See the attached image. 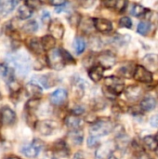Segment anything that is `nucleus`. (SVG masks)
<instances>
[{"mask_svg": "<svg viewBox=\"0 0 158 159\" xmlns=\"http://www.w3.org/2000/svg\"><path fill=\"white\" fill-rule=\"evenodd\" d=\"M125 89L124 82L116 76H110L105 79L103 92L108 98H115Z\"/></svg>", "mask_w": 158, "mask_h": 159, "instance_id": "nucleus-1", "label": "nucleus"}, {"mask_svg": "<svg viewBox=\"0 0 158 159\" xmlns=\"http://www.w3.org/2000/svg\"><path fill=\"white\" fill-rule=\"evenodd\" d=\"M114 130V123L109 118L98 119L94 124L91 125L89 132L90 136L100 138L108 135Z\"/></svg>", "mask_w": 158, "mask_h": 159, "instance_id": "nucleus-2", "label": "nucleus"}, {"mask_svg": "<svg viewBox=\"0 0 158 159\" xmlns=\"http://www.w3.org/2000/svg\"><path fill=\"white\" fill-rule=\"evenodd\" d=\"M8 61L13 66V68L16 69V71L21 75H25L30 70L31 61L27 55L24 54L11 55V57L8 58Z\"/></svg>", "mask_w": 158, "mask_h": 159, "instance_id": "nucleus-3", "label": "nucleus"}, {"mask_svg": "<svg viewBox=\"0 0 158 159\" xmlns=\"http://www.w3.org/2000/svg\"><path fill=\"white\" fill-rule=\"evenodd\" d=\"M47 63H48L49 67L54 70H57V71L61 70L64 67V65L66 64L61 49H58V48H54V49L50 50L47 53Z\"/></svg>", "mask_w": 158, "mask_h": 159, "instance_id": "nucleus-4", "label": "nucleus"}, {"mask_svg": "<svg viewBox=\"0 0 158 159\" xmlns=\"http://www.w3.org/2000/svg\"><path fill=\"white\" fill-rule=\"evenodd\" d=\"M59 128H60V126H59L57 121L49 120V119L41 120V121H38L35 124L36 131L39 134L43 135V136H49V135H51L56 130H58Z\"/></svg>", "mask_w": 158, "mask_h": 159, "instance_id": "nucleus-5", "label": "nucleus"}, {"mask_svg": "<svg viewBox=\"0 0 158 159\" xmlns=\"http://www.w3.org/2000/svg\"><path fill=\"white\" fill-rule=\"evenodd\" d=\"M42 147L43 143L40 140H34L32 143L23 146L21 148V153L29 158H34L38 156Z\"/></svg>", "mask_w": 158, "mask_h": 159, "instance_id": "nucleus-6", "label": "nucleus"}, {"mask_svg": "<svg viewBox=\"0 0 158 159\" xmlns=\"http://www.w3.org/2000/svg\"><path fill=\"white\" fill-rule=\"evenodd\" d=\"M97 59H98L99 65H101L102 67H103L105 69H109V68L113 67L116 63L115 55L113 52L109 51V50L100 53L98 55Z\"/></svg>", "mask_w": 158, "mask_h": 159, "instance_id": "nucleus-7", "label": "nucleus"}, {"mask_svg": "<svg viewBox=\"0 0 158 159\" xmlns=\"http://www.w3.org/2000/svg\"><path fill=\"white\" fill-rule=\"evenodd\" d=\"M133 77L135 78V80L142 82V83H146V84L151 83L153 81L152 73L142 65H137L136 66Z\"/></svg>", "mask_w": 158, "mask_h": 159, "instance_id": "nucleus-8", "label": "nucleus"}, {"mask_svg": "<svg viewBox=\"0 0 158 159\" xmlns=\"http://www.w3.org/2000/svg\"><path fill=\"white\" fill-rule=\"evenodd\" d=\"M48 31L51 36L56 39H61L64 34V26L59 20H53L48 24Z\"/></svg>", "mask_w": 158, "mask_h": 159, "instance_id": "nucleus-9", "label": "nucleus"}, {"mask_svg": "<svg viewBox=\"0 0 158 159\" xmlns=\"http://www.w3.org/2000/svg\"><path fill=\"white\" fill-rule=\"evenodd\" d=\"M34 79L41 86H43L46 89L52 88L59 81V78L53 74H47V75H40V76H36V77H34Z\"/></svg>", "mask_w": 158, "mask_h": 159, "instance_id": "nucleus-10", "label": "nucleus"}, {"mask_svg": "<svg viewBox=\"0 0 158 159\" xmlns=\"http://www.w3.org/2000/svg\"><path fill=\"white\" fill-rule=\"evenodd\" d=\"M67 91L64 89H59L49 95V101L54 105H61L67 99Z\"/></svg>", "mask_w": 158, "mask_h": 159, "instance_id": "nucleus-11", "label": "nucleus"}, {"mask_svg": "<svg viewBox=\"0 0 158 159\" xmlns=\"http://www.w3.org/2000/svg\"><path fill=\"white\" fill-rule=\"evenodd\" d=\"M114 148H115V144L109 141L103 144H102L98 149H97V152H96V157L98 159H103L105 157H109L113 151H114Z\"/></svg>", "mask_w": 158, "mask_h": 159, "instance_id": "nucleus-12", "label": "nucleus"}, {"mask_svg": "<svg viewBox=\"0 0 158 159\" xmlns=\"http://www.w3.org/2000/svg\"><path fill=\"white\" fill-rule=\"evenodd\" d=\"M2 123L6 126H11L16 122V114L9 107H5L1 112Z\"/></svg>", "mask_w": 158, "mask_h": 159, "instance_id": "nucleus-13", "label": "nucleus"}, {"mask_svg": "<svg viewBox=\"0 0 158 159\" xmlns=\"http://www.w3.org/2000/svg\"><path fill=\"white\" fill-rule=\"evenodd\" d=\"M93 21H94V27L96 28V30H98L101 33L107 34L113 30L112 22L106 19L99 18V19H95Z\"/></svg>", "mask_w": 158, "mask_h": 159, "instance_id": "nucleus-14", "label": "nucleus"}, {"mask_svg": "<svg viewBox=\"0 0 158 159\" xmlns=\"http://www.w3.org/2000/svg\"><path fill=\"white\" fill-rule=\"evenodd\" d=\"M125 94L129 101L135 102L142 97V89L139 86H129L125 89Z\"/></svg>", "mask_w": 158, "mask_h": 159, "instance_id": "nucleus-15", "label": "nucleus"}, {"mask_svg": "<svg viewBox=\"0 0 158 159\" xmlns=\"http://www.w3.org/2000/svg\"><path fill=\"white\" fill-rule=\"evenodd\" d=\"M65 125L72 130H78L83 125V120L74 115H71L65 118Z\"/></svg>", "mask_w": 158, "mask_h": 159, "instance_id": "nucleus-16", "label": "nucleus"}, {"mask_svg": "<svg viewBox=\"0 0 158 159\" xmlns=\"http://www.w3.org/2000/svg\"><path fill=\"white\" fill-rule=\"evenodd\" d=\"M103 72H104V68L102 67L101 65H96V66H93L89 73H88V76L89 78L93 81V82H99L101 81V79L102 78L103 76Z\"/></svg>", "mask_w": 158, "mask_h": 159, "instance_id": "nucleus-17", "label": "nucleus"}, {"mask_svg": "<svg viewBox=\"0 0 158 159\" xmlns=\"http://www.w3.org/2000/svg\"><path fill=\"white\" fill-rule=\"evenodd\" d=\"M68 140L72 143L74 145H80L83 142L84 139V134L83 132L78 129V130H71L68 135H67Z\"/></svg>", "mask_w": 158, "mask_h": 159, "instance_id": "nucleus-18", "label": "nucleus"}, {"mask_svg": "<svg viewBox=\"0 0 158 159\" xmlns=\"http://www.w3.org/2000/svg\"><path fill=\"white\" fill-rule=\"evenodd\" d=\"M0 76L7 80V83L11 82L13 79V72L12 69L9 68V66L5 62H0Z\"/></svg>", "mask_w": 158, "mask_h": 159, "instance_id": "nucleus-19", "label": "nucleus"}, {"mask_svg": "<svg viewBox=\"0 0 158 159\" xmlns=\"http://www.w3.org/2000/svg\"><path fill=\"white\" fill-rule=\"evenodd\" d=\"M156 106V101L155 98L153 97H145L142 102H141V108L142 111H152L153 109H155V107Z\"/></svg>", "mask_w": 158, "mask_h": 159, "instance_id": "nucleus-20", "label": "nucleus"}, {"mask_svg": "<svg viewBox=\"0 0 158 159\" xmlns=\"http://www.w3.org/2000/svg\"><path fill=\"white\" fill-rule=\"evenodd\" d=\"M33 12H34V9L29 7L27 4H24V5H21L19 9H18V15H19V18L21 19V20H26V19H29L32 15H33Z\"/></svg>", "mask_w": 158, "mask_h": 159, "instance_id": "nucleus-21", "label": "nucleus"}, {"mask_svg": "<svg viewBox=\"0 0 158 159\" xmlns=\"http://www.w3.org/2000/svg\"><path fill=\"white\" fill-rule=\"evenodd\" d=\"M28 47L30 50L35 54H41L44 51V48L41 44V40H38L37 38H32L28 43Z\"/></svg>", "mask_w": 158, "mask_h": 159, "instance_id": "nucleus-22", "label": "nucleus"}, {"mask_svg": "<svg viewBox=\"0 0 158 159\" xmlns=\"http://www.w3.org/2000/svg\"><path fill=\"white\" fill-rule=\"evenodd\" d=\"M55 43H56L55 38L51 35H45L41 38V44H42L44 50H47V51L52 50L55 46Z\"/></svg>", "mask_w": 158, "mask_h": 159, "instance_id": "nucleus-23", "label": "nucleus"}, {"mask_svg": "<svg viewBox=\"0 0 158 159\" xmlns=\"http://www.w3.org/2000/svg\"><path fill=\"white\" fill-rule=\"evenodd\" d=\"M26 91L30 96L34 97V99H38V96L41 95V93H42L41 88L37 84H34V83L28 84L26 87Z\"/></svg>", "mask_w": 158, "mask_h": 159, "instance_id": "nucleus-24", "label": "nucleus"}, {"mask_svg": "<svg viewBox=\"0 0 158 159\" xmlns=\"http://www.w3.org/2000/svg\"><path fill=\"white\" fill-rule=\"evenodd\" d=\"M145 147L149 149L150 151H156L158 148V143L156 139V137L153 136H146L142 140Z\"/></svg>", "mask_w": 158, "mask_h": 159, "instance_id": "nucleus-25", "label": "nucleus"}, {"mask_svg": "<svg viewBox=\"0 0 158 159\" xmlns=\"http://www.w3.org/2000/svg\"><path fill=\"white\" fill-rule=\"evenodd\" d=\"M18 1L8 0V1H2V15L6 16L7 14H9L14 7L18 5Z\"/></svg>", "mask_w": 158, "mask_h": 159, "instance_id": "nucleus-26", "label": "nucleus"}, {"mask_svg": "<svg viewBox=\"0 0 158 159\" xmlns=\"http://www.w3.org/2000/svg\"><path fill=\"white\" fill-rule=\"evenodd\" d=\"M74 49H75L77 54L83 53L85 48H86V42L84 40V38L81 37V36L75 37L74 42Z\"/></svg>", "mask_w": 158, "mask_h": 159, "instance_id": "nucleus-27", "label": "nucleus"}, {"mask_svg": "<svg viewBox=\"0 0 158 159\" xmlns=\"http://www.w3.org/2000/svg\"><path fill=\"white\" fill-rule=\"evenodd\" d=\"M38 29V23L35 20H30L22 26V30L27 34H33Z\"/></svg>", "mask_w": 158, "mask_h": 159, "instance_id": "nucleus-28", "label": "nucleus"}, {"mask_svg": "<svg viewBox=\"0 0 158 159\" xmlns=\"http://www.w3.org/2000/svg\"><path fill=\"white\" fill-rule=\"evenodd\" d=\"M146 11H147V9L143 6H142L140 4H134L130 9V14L135 17H140V16L143 15Z\"/></svg>", "mask_w": 158, "mask_h": 159, "instance_id": "nucleus-29", "label": "nucleus"}, {"mask_svg": "<svg viewBox=\"0 0 158 159\" xmlns=\"http://www.w3.org/2000/svg\"><path fill=\"white\" fill-rule=\"evenodd\" d=\"M135 72V67L132 66H123L122 68H120L118 70V73L120 74V75L126 77V78H130Z\"/></svg>", "mask_w": 158, "mask_h": 159, "instance_id": "nucleus-30", "label": "nucleus"}, {"mask_svg": "<svg viewBox=\"0 0 158 159\" xmlns=\"http://www.w3.org/2000/svg\"><path fill=\"white\" fill-rule=\"evenodd\" d=\"M85 81H82L81 79L78 78V81H74V91H75V94L79 96V98L84 95V83Z\"/></svg>", "mask_w": 158, "mask_h": 159, "instance_id": "nucleus-31", "label": "nucleus"}, {"mask_svg": "<svg viewBox=\"0 0 158 159\" xmlns=\"http://www.w3.org/2000/svg\"><path fill=\"white\" fill-rule=\"evenodd\" d=\"M81 23H82V31H84L85 33L90 32L94 26V21L92 22V20L89 18H84L83 20H81Z\"/></svg>", "mask_w": 158, "mask_h": 159, "instance_id": "nucleus-32", "label": "nucleus"}, {"mask_svg": "<svg viewBox=\"0 0 158 159\" xmlns=\"http://www.w3.org/2000/svg\"><path fill=\"white\" fill-rule=\"evenodd\" d=\"M151 28V24L150 22H147V21H142L139 25H138V28H137V32L142 34V35H145L149 30Z\"/></svg>", "mask_w": 158, "mask_h": 159, "instance_id": "nucleus-33", "label": "nucleus"}, {"mask_svg": "<svg viewBox=\"0 0 158 159\" xmlns=\"http://www.w3.org/2000/svg\"><path fill=\"white\" fill-rule=\"evenodd\" d=\"M81 20H82V18H81V16L78 13H74V14L70 15V17H69L70 24L73 27H76L81 22Z\"/></svg>", "mask_w": 158, "mask_h": 159, "instance_id": "nucleus-34", "label": "nucleus"}, {"mask_svg": "<svg viewBox=\"0 0 158 159\" xmlns=\"http://www.w3.org/2000/svg\"><path fill=\"white\" fill-rule=\"evenodd\" d=\"M144 62L147 64V65H156V63H158V56L156 55H154V54H151V55H147L144 59H143Z\"/></svg>", "mask_w": 158, "mask_h": 159, "instance_id": "nucleus-35", "label": "nucleus"}, {"mask_svg": "<svg viewBox=\"0 0 158 159\" xmlns=\"http://www.w3.org/2000/svg\"><path fill=\"white\" fill-rule=\"evenodd\" d=\"M119 26L124 28H131L132 21L129 17H123L119 20Z\"/></svg>", "mask_w": 158, "mask_h": 159, "instance_id": "nucleus-36", "label": "nucleus"}, {"mask_svg": "<svg viewBox=\"0 0 158 159\" xmlns=\"http://www.w3.org/2000/svg\"><path fill=\"white\" fill-rule=\"evenodd\" d=\"M61 54L63 56V59H64L65 63H74V60L73 56L68 51H66L63 48H61Z\"/></svg>", "mask_w": 158, "mask_h": 159, "instance_id": "nucleus-37", "label": "nucleus"}, {"mask_svg": "<svg viewBox=\"0 0 158 159\" xmlns=\"http://www.w3.org/2000/svg\"><path fill=\"white\" fill-rule=\"evenodd\" d=\"M39 102H40L39 99H34V98H33V99H31V100L27 102V108H28L29 110L36 109V108L38 107V105H39Z\"/></svg>", "mask_w": 158, "mask_h": 159, "instance_id": "nucleus-38", "label": "nucleus"}, {"mask_svg": "<svg viewBox=\"0 0 158 159\" xmlns=\"http://www.w3.org/2000/svg\"><path fill=\"white\" fill-rule=\"evenodd\" d=\"M127 37L129 38V35H118V36H115L114 37V42L115 44H117L118 46L120 45H123L127 42V40H129V39H127Z\"/></svg>", "mask_w": 158, "mask_h": 159, "instance_id": "nucleus-39", "label": "nucleus"}, {"mask_svg": "<svg viewBox=\"0 0 158 159\" xmlns=\"http://www.w3.org/2000/svg\"><path fill=\"white\" fill-rule=\"evenodd\" d=\"M127 2L126 1H116V4H115V8L118 11V12H123L125 9H126V7H127Z\"/></svg>", "mask_w": 158, "mask_h": 159, "instance_id": "nucleus-40", "label": "nucleus"}, {"mask_svg": "<svg viewBox=\"0 0 158 159\" xmlns=\"http://www.w3.org/2000/svg\"><path fill=\"white\" fill-rule=\"evenodd\" d=\"M97 142H98V138L93 137V136H89L88 139V147H94L97 145V143H98Z\"/></svg>", "mask_w": 158, "mask_h": 159, "instance_id": "nucleus-41", "label": "nucleus"}, {"mask_svg": "<svg viewBox=\"0 0 158 159\" xmlns=\"http://www.w3.org/2000/svg\"><path fill=\"white\" fill-rule=\"evenodd\" d=\"M84 111H85V109H84V107H82V106H75V107H74L73 108V110H72V112H73V114L74 115V116H79V115H81V114H83L84 113Z\"/></svg>", "mask_w": 158, "mask_h": 159, "instance_id": "nucleus-42", "label": "nucleus"}, {"mask_svg": "<svg viewBox=\"0 0 158 159\" xmlns=\"http://www.w3.org/2000/svg\"><path fill=\"white\" fill-rule=\"evenodd\" d=\"M150 125L153 128H157L158 127V115H156L151 117L150 119Z\"/></svg>", "mask_w": 158, "mask_h": 159, "instance_id": "nucleus-43", "label": "nucleus"}, {"mask_svg": "<svg viewBox=\"0 0 158 159\" xmlns=\"http://www.w3.org/2000/svg\"><path fill=\"white\" fill-rule=\"evenodd\" d=\"M65 4H66V2L64 0H57V1H51L50 2V5H53V6H55L57 7H61V6H63Z\"/></svg>", "mask_w": 158, "mask_h": 159, "instance_id": "nucleus-44", "label": "nucleus"}, {"mask_svg": "<svg viewBox=\"0 0 158 159\" xmlns=\"http://www.w3.org/2000/svg\"><path fill=\"white\" fill-rule=\"evenodd\" d=\"M41 19H42V20H43L44 22H47V21L49 20V19H50L49 13H48L47 11H43V14H42V16H41Z\"/></svg>", "mask_w": 158, "mask_h": 159, "instance_id": "nucleus-45", "label": "nucleus"}, {"mask_svg": "<svg viewBox=\"0 0 158 159\" xmlns=\"http://www.w3.org/2000/svg\"><path fill=\"white\" fill-rule=\"evenodd\" d=\"M25 4H27L29 7H31L32 8H34V7H39V5L41 4L40 2H37V1H33V2H26Z\"/></svg>", "mask_w": 158, "mask_h": 159, "instance_id": "nucleus-46", "label": "nucleus"}, {"mask_svg": "<svg viewBox=\"0 0 158 159\" xmlns=\"http://www.w3.org/2000/svg\"><path fill=\"white\" fill-rule=\"evenodd\" d=\"M103 4L107 7H115V4H116V1H105Z\"/></svg>", "mask_w": 158, "mask_h": 159, "instance_id": "nucleus-47", "label": "nucleus"}, {"mask_svg": "<svg viewBox=\"0 0 158 159\" xmlns=\"http://www.w3.org/2000/svg\"><path fill=\"white\" fill-rule=\"evenodd\" d=\"M138 159H151L149 157V156L148 155H146V154H144V153H141V155L138 157Z\"/></svg>", "mask_w": 158, "mask_h": 159, "instance_id": "nucleus-48", "label": "nucleus"}, {"mask_svg": "<svg viewBox=\"0 0 158 159\" xmlns=\"http://www.w3.org/2000/svg\"><path fill=\"white\" fill-rule=\"evenodd\" d=\"M74 159H84L83 158V154L81 152H78L74 155Z\"/></svg>", "mask_w": 158, "mask_h": 159, "instance_id": "nucleus-49", "label": "nucleus"}, {"mask_svg": "<svg viewBox=\"0 0 158 159\" xmlns=\"http://www.w3.org/2000/svg\"><path fill=\"white\" fill-rule=\"evenodd\" d=\"M5 159H20V157H16V156H10V157H6Z\"/></svg>", "mask_w": 158, "mask_h": 159, "instance_id": "nucleus-50", "label": "nucleus"}, {"mask_svg": "<svg viewBox=\"0 0 158 159\" xmlns=\"http://www.w3.org/2000/svg\"><path fill=\"white\" fill-rule=\"evenodd\" d=\"M0 16H2V1H0Z\"/></svg>", "mask_w": 158, "mask_h": 159, "instance_id": "nucleus-51", "label": "nucleus"}, {"mask_svg": "<svg viewBox=\"0 0 158 159\" xmlns=\"http://www.w3.org/2000/svg\"><path fill=\"white\" fill-rule=\"evenodd\" d=\"M108 159H117V158H116V157H115L114 155H111V156H110V157H108Z\"/></svg>", "mask_w": 158, "mask_h": 159, "instance_id": "nucleus-52", "label": "nucleus"}, {"mask_svg": "<svg viewBox=\"0 0 158 159\" xmlns=\"http://www.w3.org/2000/svg\"><path fill=\"white\" fill-rule=\"evenodd\" d=\"M156 141H157V143H158V132L156 133Z\"/></svg>", "mask_w": 158, "mask_h": 159, "instance_id": "nucleus-53", "label": "nucleus"}, {"mask_svg": "<svg viewBox=\"0 0 158 159\" xmlns=\"http://www.w3.org/2000/svg\"><path fill=\"white\" fill-rule=\"evenodd\" d=\"M156 155H157V157H158V148H157V150L156 151Z\"/></svg>", "mask_w": 158, "mask_h": 159, "instance_id": "nucleus-54", "label": "nucleus"}, {"mask_svg": "<svg viewBox=\"0 0 158 159\" xmlns=\"http://www.w3.org/2000/svg\"><path fill=\"white\" fill-rule=\"evenodd\" d=\"M0 99H1V95H0Z\"/></svg>", "mask_w": 158, "mask_h": 159, "instance_id": "nucleus-55", "label": "nucleus"}]
</instances>
